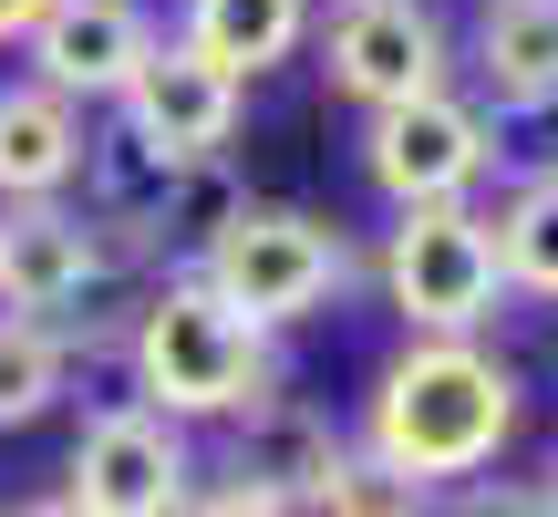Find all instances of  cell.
<instances>
[{
    "label": "cell",
    "instance_id": "cell-14",
    "mask_svg": "<svg viewBox=\"0 0 558 517\" xmlns=\"http://www.w3.org/2000/svg\"><path fill=\"white\" fill-rule=\"evenodd\" d=\"M177 41H186V52H207L218 73L259 83L269 62H290L300 41H311V0H186Z\"/></svg>",
    "mask_w": 558,
    "mask_h": 517
},
{
    "label": "cell",
    "instance_id": "cell-15",
    "mask_svg": "<svg viewBox=\"0 0 558 517\" xmlns=\"http://www.w3.org/2000/svg\"><path fill=\"white\" fill-rule=\"evenodd\" d=\"M62 383H73V352H62V332H52V321L0 311V435L41 424V414L62 404Z\"/></svg>",
    "mask_w": 558,
    "mask_h": 517
},
{
    "label": "cell",
    "instance_id": "cell-19",
    "mask_svg": "<svg viewBox=\"0 0 558 517\" xmlns=\"http://www.w3.org/2000/svg\"><path fill=\"white\" fill-rule=\"evenodd\" d=\"M456 517H538V486H486V477H476Z\"/></svg>",
    "mask_w": 558,
    "mask_h": 517
},
{
    "label": "cell",
    "instance_id": "cell-2",
    "mask_svg": "<svg viewBox=\"0 0 558 517\" xmlns=\"http://www.w3.org/2000/svg\"><path fill=\"white\" fill-rule=\"evenodd\" d=\"M279 332H259L248 311H228L197 269H156L135 311V341H124V373H135V404L177 424H239L248 404L279 394Z\"/></svg>",
    "mask_w": 558,
    "mask_h": 517
},
{
    "label": "cell",
    "instance_id": "cell-12",
    "mask_svg": "<svg viewBox=\"0 0 558 517\" xmlns=\"http://www.w3.org/2000/svg\"><path fill=\"white\" fill-rule=\"evenodd\" d=\"M83 177V104L52 83H0V207H41Z\"/></svg>",
    "mask_w": 558,
    "mask_h": 517
},
{
    "label": "cell",
    "instance_id": "cell-3",
    "mask_svg": "<svg viewBox=\"0 0 558 517\" xmlns=\"http://www.w3.org/2000/svg\"><path fill=\"white\" fill-rule=\"evenodd\" d=\"M186 269H197L228 311H248L259 332H290V321L331 311V290L352 279V239H341L331 218H311V207H290V197H239L228 228L186 258Z\"/></svg>",
    "mask_w": 558,
    "mask_h": 517
},
{
    "label": "cell",
    "instance_id": "cell-1",
    "mask_svg": "<svg viewBox=\"0 0 558 517\" xmlns=\"http://www.w3.org/2000/svg\"><path fill=\"white\" fill-rule=\"evenodd\" d=\"M507 435H518V373L486 341H403L373 373L352 445H373L414 486H476L507 456Z\"/></svg>",
    "mask_w": 558,
    "mask_h": 517
},
{
    "label": "cell",
    "instance_id": "cell-7",
    "mask_svg": "<svg viewBox=\"0 0 558 517\" xmlns=\"http://www.w3.org/2000/svg\"><path fill=\"white\" fill-rule=\"evenodd\" d=\"M62 497L83 517H177L197 497V445H186V424L156 414V404H104L73 435Z\"/></svg>",
    "mask_w": 558,
    "mask_h": 517
},
{
    "label": "cell",
    "instance_id": "cell-9",
    "mask_svg": "<svg viewBox=\"0 0 558 517\" xmlns=\"http://www.w3.org/2000/svg\"><path fill=\"white\" fill-rule=\"evenodd\" d=\"M156 11L145 0H52V11L21 32V62L32 83H52L62 104H124V83L156 52Z\"/></svg>",
    "mask_w": 558,
    "mask_h": 517
},
{
    "label": "cell",
    "instance_id": "cell-17",
    "mask_svg": "<svg viewBox=\"0 0 558 517\" xmlns=\"http://www.w3.org/2000/svg\"><path fill=\"white\" fill-rule=\"evenodd\" d=\"M311 517H435V486L393 477L373 445H341V466H331V486H320Z\"/></svg>",
    "mask_w": 558,
    "mask_h": 517
},
{
    "label": "cell",
    "instance_id": "cell-10",
    "mask_svg": "<svg viewBox=\"0 0 558 517\" xmlns=\"http://www.w3.org/2000/svg\"><path fill=\"white\" fill-rule=\"evenodd\" d=\"M124 249H104V228L83 207L41 197V207H0V300L21 321H62Z\"/></svg>",
    "mask_w": 558,
    "mask_h": 517
},
{
    "label": "cell",
    "instance_id": "cell-21",
    "mask_svg": "<svg viewBox=\"0 0 558 517\" xmlns=\"http://www.w3.org/2000/svg\"><path fill=\"white\" fill-rule=\"evenodd\" d=\"M0 517H83V507H73V497L52 486V497H21V507H0Z\"/></svg>",
    "mask_w": 558,
    "mask_h": 517
},
{
    "label": "cell",
    "instance_id": "cell-18",
    "mask_svg": "<svg viewBox=\"0 0 558 517\" xmlns=\"http://www.w3.org/2000/svg\"><path fill=\"white\" fill-rule=\"evenodd\" d=\"M177 517H290V507H269V497H248V486H228V477H218V486H197Z\"/></svg>",
    "mask_w": 558,
    "mask_h": 517
},
{
    "label": "cell",
    "instance_id": "cell-5",
    "mask_svg": "<svg viewBox=\"0 0 558 517\" xmlns=\"http://www.w3.org/2000/svg\"><path fill=\"white\" fill-rule=\"evenodd\" d=\"M486 166H497V115L465 104L456 83L393 104V115H362V177L393 218L403 207H476Z\"/></svg>",
    "mask_w": 558,
    "mask_h": 517
},
{
    "label": "cell",
    "instance_id": "cell-4",
    "mask_svg": "<svg viewBox=\"0 0 558 517\" xmlns=\"http://www.w3.org/2000/svg\"><path fill=\"white\" fill-rule=\"evenodd\" d=\"M383 300L403 311L414 341H476L507 300V269H497V228L476 207H403L383 228Z\"/></svg>",
    "mask_w": 558,
    "mask_h": 517
},
{
    "label": "cell",
    "instance_id": "cell-8",
    "mask_svg": "<svg viewBox=\"0 0 558 517\" xmlns=\"http://www.w3.org/2000/svg\"><path fill=\"white\" fill-rule=\"evenodd\" d=\"M124 124H135L156 156H177V166H218L228 156V135L248 124V83L239 73H218L207 52H186L177 32L145 52V73L124 83V104H114Z\"/></svg>",
    "mask_w": 558,
    "mask_h": 517
},
{
    "label": "cell",
    "instance_id": "cell-6",
    "mask_svg": "<svg viewBox=\"0 0 558 517\" xmlns=\"http://www.w3.org/2000/svg\"><path fill=\"white\" fill-rule=\"evenodd\" d=\"M311 41H320V83L352 115H393L414 94H445V73H456V32L435 0H331Z\"/></svg>",
    "mask_w": 558,
    "mask_h": 517
},
{
    "label": "cell",
    "instance_id": "cell-11",
    "mask_svg": "<svg viewBox=\"0 0 558 517\" xmlns=\"http://www.w3.org/2000/svg\"><path fill=\"white\" fill-rule=\"evenodd\" d=\"M341 424L320 414V404H300V394H269V404H248L239 424H228V486H248V497H269V507H320V486H331V466H341Z\"/></svg>",
    "mask_w": 558,
    "mask_h": 517
},
{
    "label": "cell",
    "instance_id": "cell-13",
    "mask_svg": "<svg viewBox=\"0 0 558 517\" xmlns=\"http://www.w3.org/2000/svg\"><path fill=\"white\" fill-rule=\"evenodd\" d=\"M476 83L497 115H558V0H486Z\"/></svg>",
    "mask_w": 558,
    "mask_h": 517
},
{
    "label": "cell",
    "instance_id": "cell-20",
    "mask_svg": "<svg viewBox=\"0 0 558 517\" xmlns=\"http://www.w3.org/2000/svg\"><path fill=\"white\" fill-rule=\"evenodd\" d=\"M41 11H52V0H0V41H11V52H21V32H32Z\"/></svg>",
    "mask_w": 558,
    "mask_h": 517
},
{
    "label": "cell",
    "instance_id": "cell-22",
    "mask_svg": "<svg viewBox=\"0 0 558 517\" xmlns=\"http://www.w3.org/2000/svg\"><path fill=\"white\" fill-rule=\"evenodd\" d=\"M538 517H558V456H548V477H538Z\"/></svg>",
    "mask_w": 558,
    "mask_h": 517
},
{
    "label": "cell",
    "instance_id": "cell-16",
    "mask_svg": "<svg viewBox=\"0 0 558 517\" xmlns=\"http://www.w3.org/2000/svg\"><path fill=\"white\" fill-rule=\"evenodd\" d=\"M486 228H497V269H507V290L558 300V166H538V177H527Z\"/></svg>",
    "mask_w": 558,
    "mask_h": 517
}]
</instances>
